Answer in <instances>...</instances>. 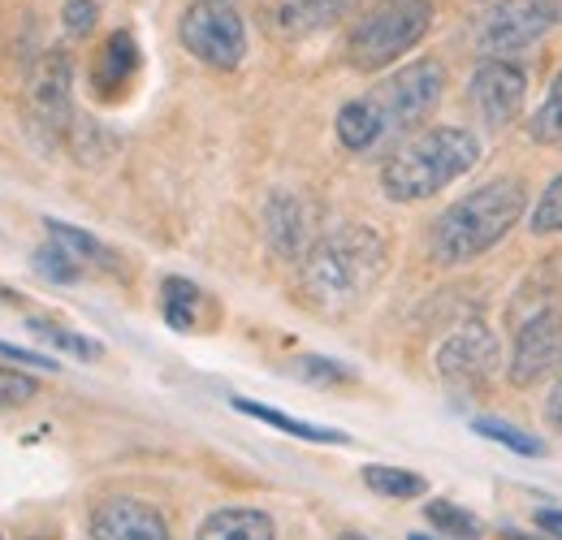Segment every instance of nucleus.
I'll return each instance as SVG.
<instances>
[{"instance_id":"f257e3e1","label":"nucleus","mask_w":562,"mask_h":540,"mask_svg":"<svg viewBox=\"0 0 562 540\" xmlns=\"http://www.w3.org/2000/svg\"><path fill=\"white\" fill-rule=\"evenodd\" d=\"M441 91H446V69L437 61H428V57L394 69L368 95L342 104V113H338L342 147L363 156V151L385 147L390 138L412 135L420 122L432 117V109L441 104Z\"/></svg>"},{"instance_id":"f03ea898","label":"nucleus","mask_w":562,"mask_h":540,"mask_svg":"<svg viewBox=\"0 0 562 540\" xmlns=\"http://www.w3.org/2000/svg\"><path fill=\"white\" fill-rule=\"evenodd\" d=\"M385 265H390V243L381 238V229L347 221V225L321 229V238L307 247L299 285L312 307L347 312L385 277Z\"/></svg>"},{"instance_id":"7ed1b4c3","label":"nucleus","mask_w":562,"mask_h":540,"mask_svg":"<svg viewBox=\"0 0 562 540\" xmlns=\"http://www.w3.org/2000/svg\"><path fill=\"white\" fill-rule=\"evenodd\" d=\"M528 207V182L515 173H502L472 195L450 203L432 225H428V256L446 269H459L476 256L497 247L524 216Z\"/></svg>"},{"instance_id":"20e7f679","label":"nucleus","mask_w":562,"mask_h":540,"mask_svg":"<svg viewBox=\"0 0 562 540\" xmlns=\"http://www.w3.org/2000/svg\"><path fill=\"white\" fill-rule=\"evenodd\" d=\"M481 160V138L463 126H428L407 138L381 169V191L394 203H420L463 173H472Z\"/></svg>"},{"instance_id":"39448f33","label":"nucleus","mask_w":562,"mask_h":540,"mask_svg":"<svg viewBox=\"0 0 562 540\" xmlns=\"http://www.w3.org/2000/svg\"><path fill=\"white\" fill-rule=\"evenodd\" d=\"M432 26V0H376L347 35V61L359 74L394 66Z\"/></svg>"},{"instance_id":"423d86ee","label":"nucleus","mask_w":562,"mask_h":540,"mask_svg":"<svg viewBox=\"0 0 562 540\" xmlns=\"http://www.w3.org/2000/svg\"><path fill=\"white\" fill-rule=\"evenodd\" d=\"M554 26H562V0H493V9L476 22L472 44L485 61H510Z\"/></svg>"},{"instance_id":"0eeeda50","label":"nucleus","mask_w":562,"mask_h":540,"mask_svg":"<svg viewBox=\"0 0 562 540\" xmlns=\"http://www.w3.org/2000/svg\"><path fill=\"white\" fill-rule=\"evenodd\" d=\"M178 40L212 69H238L247 57V22L234 0H195L178 22Z\"/></svg>"},{"instance_id":"6e6552de","label":"nucleus","mask_w":562,"mask_h":540,"mask_svg":"<svg viewBox=\"0 0 562 540\" xmlns=\"http://www.w3.org/2000/svg\"><path fill=\"white\" fill-rule=\"evenodd\" d=\"M432 363H437V376L446 381V390L481 394L502 368V350H497V338L490 334L485 320H468L437 346Z\"/></svg>"},{"instance_id":"1a4fd4ad","label":"nucleus","mask_w":562,"mask_h":540,"mask_svg":"<svg viewBox=\"0 0 562 540\" xmlns=\"http://www.w3.org/2000/svg\"><path fill=\"white\" fill-rule=\"evenodd\" d=\"M554 368H562V312L559 307H541L537 316H528L515 334V350H510V385L528 390L541 376H550Z\"/></svg>"},{"instance_id":"9d476101","label":"nucleus","mask_w":562,"mask_h":540,"mask_svg":"<svg viewBox=\"0 0 562 540\" xmlns=\"http://www.w3.org/2000/svg\"><path fill=\"white\" fill-rule=\"evenodd\" d=\"M524 95H528V78L515 61H481L468 82V104L490 131L510 126L524 113Z\"/></svg>"},{"instance_id":"9b49d317","label":"nucleus","mask_w":562,"mask_h":540,"mask_svg":"<svg viewBox=\"0 0 562 540\" xmlns=\"http://www.w3.org/2000/svg\"><path fill=\"white\" fill-rule=\"evenodd\" d=\"M26 100L40 131L61 135L70 126V57L66 53H44V61L31 74Z\"/></svg>"},{"instance_id":"f8f14e48","label":"nucleus","mask_w":562,"mask_h":540,"mask_svg":"<svg viewBox=\"0 0 562 540\" xmlns=\"http://www.w3.org/2000/svg\"><path fill=\"white\" fill-rule=\"evenodd\" d=\"M359 0H269V31L278 40H312L338 22H347Z\"/></svg>"},{"instance_id":"ddd939ff","label":"nucleus","mask_w":562,"mask_h":540,"mask_svg":"<svg viewBox=\"0 0 562 540\" xmlns=\"http://www.w3.org/2000/svg\"><path fill=\"white\" fill-rule=\"evenodd\" d=\"M91 540H169V524L139 497H109L91 515Z\"/></svg>"},{"instance_id":"4468645a","label":"nucleus","mask_w":562,"mask_h":540,"mask_svg":"<svg viewBox=\"0 0 562 540\" xmlns=\"http://www.w3.org/2000/svg\"><path fill=\"white\" fill-rule=\"evenodd\" d=\"M265 234L281 256H307V247L321 238L312 203L290 195V191H278L265 207Z\"/></svg>"},{"instance_id":"2eb2a0df","label":"nucleus","mask_w":562,"mask_h":540,"mask_svg":"<svg viewBox=\"0 0 562 540\" xmlns=\"http://www.w3.org/2000/svg\"><path fill=\"white\" fill-rule=\"evenodd\" d=\"M135 69H139V44H135V35L131 31H113L100 44L95 61H91V91L100 100H117L131 87Z\"/></svg>"},{"instance_id":"dca6fc26","label":"nucleus","mask_w":562,"mask_h":540,"mask_svg":"<svg viewBox=\"0 0 562 540\" xmlns=\"http://www.w3.org/2000/svg\"><path fill=\"white\" fill-rule=\"evenodd\" d=\"M200 540H273V519L265 510H247V506L212 510L200 524Z\"/></svg>"},{"instance_id":"f3484780","label":"nucleus","mask_w":562,"mask_h":540,"mask_svg":"<svg viewBox=\"0 0 562 540\" xmlns=\"http://www.w3.org/2000/svg\"><path fill=\"white\" fill-rule=\"evenodd\" d=\"M204 303H209V299H204V290H200L195 281H187V277H165V281H160V312H165L169 329H178V334L200 329Z\"/></svg>"},{"instance_id":"a211bd4d","label":"nucleus","mask_w":562,"mask_h":540,"mask_svg":"<svg viewBox=\"0 0 562 540\" xmlns=\"http://www.w3.org/2000/svg\"><path fill=\"white\" fill-rule=\"evenodd\" d=\"M234 410H243V415H251V419H260V424H273L281 432H290V437H299V441H316V446H347L351 437L347 432H338V428H321V424H307V419H294V415H285V410H273V406L265 403H251V398H229Z\"/></svg>"},{"instance_id":"6ab92c4d","label":"nucleus","mask_w":562,"mask_h":540,"mask_svg":"<svg viewBox=\"0 0 562 540\" xmlns=\"http://www.w3.org/2000/svg\"><path fill=\"white\" fill-rule=\"evenodd\" d=\"M44 229L53 234V243H61L66 251H70L78 265H100V269H117V256L100 243V238H91V234H82V229H74L66 221H44Z\"/></svg>"},{"instance_id":"aec40b11","label":"nucleus","mask_w":562,"mask_h":540,"mask_svg":"<svg viewBox=\"0 0 562 540\" xmlns=\"http://www.w3.org/2000/svg\"><path fill=\"white\" fill-rule=\"evenodd\" d=\"M363 484H368L372 493H381V497H394V502H412V497H424V493H428L424 475L407 472V468H381V463L363 468Z\"/></svg>"},{"instance_id":"412c9836","label":"nucleus","mask_w":562,"mask_h":540,"mask_svg":"<svg viewBox=\"0 0 562 540\" xmlns=\"http://www.w3.org/2000/svg\"><path fill=\"white\" fill-rule=\"evenodd\" d=\"M424 519H428V524H432L441 537H450V540H476V537H481V519H476L468 506L446 502V497L428 502V506H424Z\"/></svg>"},{"instance_id":"4be33fe9","label":"nucleus","mask_w":562,"mask_h":540,"mask_svg":"<svg viewBox=\"0 0 562 540\" xmlns=\"http://www.w3.org/2000/svg\"><path fill=\"white\" fill-rule=\"evenodd\" d=\"M528 138L541 147H559L562 143V69L554 74L546 100L537 104V113L528 117Z\"/></svg>"},{"instance_id":"5701e85b","label":"nucleus","mask_w":562,"mask_h":540,"mask_svg":"<svg viewBox=\"0 0 562 540\" xmlns=\"http://www.w3.org/2000/svg\"><path fill=\"white\" fill-rule=\"evenodd\" d=\"M472 432H476V437H490V441H497V446L524 454V459L546 454V441H541V437H532V432H524V428H515V424H506V419H493V415L472 419Z\"/></svg>"},{"instance_id":"b1692460","label":"nucleus","mask_w":562,"mask_h":540,"mask_svg":"<svg viewBox=\"0 0 562 540\" xmlns=\"http://www.w3.org/2000/svg\"><path fill=\"white\" fill-rule=\"evenodd\" d=\"M26 329L35 334V338L53 341V346H61V350H70V355H78V359H100V346L91 338H82V334H74V329H66V325H57V320H26Z\"/></svg>"},{"instance_id":"393cba45","label":"nucleus","mask_w":562,"mask_h":540,"mask_svg":"<svg viewBox=\"0 0 562 540\" xmlns=\"http://www.w3.org/2000/svg\"><path fill=\"white\" fill-rule=\"evenodd\" d=\"M290 372H294L299 381H312V385H342V381L355 376L351 368H342L338 359H325V355H303V359H294Z\"/></svg>"},{"instance_id":"a878e982","label":"nucleus","mask_w":562,"mask_h":540,"mask_svg":"<svg viewBox=\"0 0 562 540\" xmlns=\"http://www.w3.org/2000/svg\"><path fill=\"white\" fill-rule=\"evenodd\" d=\"M532 234H562V173L541 191L532 207Z\"/></svg>"},{"instance_id":"bb28decb","label":"nucleus","mask_w":562,"mask_h":540,"mask_svg":"<svg viewBox=\"0 0 562 540\" xmlns=\"http://www.w3.org/2000/svg\"><path fill=\"white\" fill-rule=\"evenodd\" d=\"M35 269L44 272V277H53V281H78V277H82V265L74 260L61 243H53V247L35 251Z\"/></svg>"},{"instance_id":"cd10ccee","label":"nucleus","mask_w":562,"mask_h":540,"mask_svg":"<svg viewBox=\"0 0 562 540\" xmlns=\"http://www.w3.org/2000/svg\"><path fill=\"white\" fill-rule=\"evenodd\" d=\"M40 394V381L26 376V372H13V368H0V410L9 406H26Z\"/></svg>"},{"instance_id":"c85d7f7f","label":"nucleus","mask_w":562,"mask_h":540,"mask_svg":"<svg viewBox=\"0 0 562 540\" xmlns=\"http://www.w3.org/2000/svg\"><path fill=\"white\" fill-rule=\"evenodd\" d=\"M66 26H70V35H87L95 26V4L91 0H66Z\"/></svg>"},{"instance_id":"c756f323","label":"nucleus","mask_w":562,"mask_h":540,"mask_svg":"<svg viewBox=\"0 0 562 540\" xmlns=\"http://www.w3.org/2000/svg\"><path fill=\"white\" fill-rule=\"evenodd\" d=\"M0 359H13V363H22V368H48V372H57V359L35 355V350H22V346H13V341H0Z\"/></svg>"},{"instance_id":"7c9ffc66","label":"nucleus","mask_w":562,"mask_h":540,"mask_svg":"<svg viewBox=\"0 0 562 540\" xmlns=\"http://www.w3.org/2000/svg\"><path fill=\"white\" fill-rule=\"evenodd\" d=\"M546 424H550L554 432H562V372H559V381L550 385V394H546Z\"/></svg>"},{"instance_id":"2f4dec72","label":"nucleus","mask_w":562,"mask_h":540,"mask_svg":"<svg viewBox=\"0 0 562 540\" xmlns=\"http://www.w3.org/2000/svg\"><path fill=\"white\" fill-rule=\"evenodd\" d=\"M537 528H541L546 537L562 540V510H541V515H537Z\"/></svg>"},{"instance_id":"473e14b6","label":"nucleus","mask_w":562,"mask_h":540,"mask_svg":"<svg viewBox=\"0 0 562 540\" xmlns=\"http://www.w3.org/2000/svg\"><path fill=\"white\" fill-rule=\"evenodd\" d=\"M338 540H368V537H359V532H342Z\"/></svg>"},{"instance_id":"72a5a7b5","label":"nucleus","mask_w":562,"mask_h":540,"mask_svg":"<svg viewBox=\"0 0 562 540\" xmlns=\"http://www.w3.org/2000/svg\"><path fill=\"white\" fill-rule=\"evenodd\" d=\"M407 540H432V537H424V532H412V537H407Z\"/></svg>"}]
</instances>
